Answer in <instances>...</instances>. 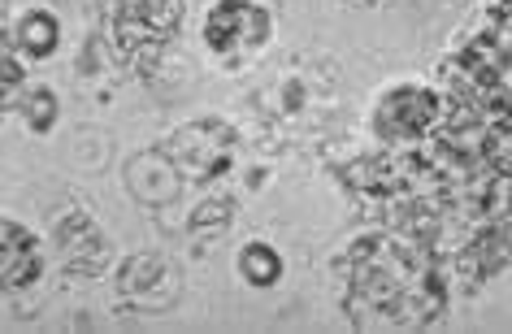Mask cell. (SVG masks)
I'll return each instance as SVG.
<instances>
[{
	"label": "cell",
	"mask_w": 512,
	"mask_h": 334,
	"mask_svg": "<svg viewBox=\"0 0 512 334\" xmlns=\"http://www.w3.org/2000/svg\"><path fill=\"white\" fill-rule=\"evenodd\" d=\"M165 157L178 165L183 178H222L230 170V161H235V131L217 118L191 122L170 135Z\"/></svg>",
	"instance_id": "obj_1"
},
{
	"label": "cell",
	"mask_w": 512,
	"mask_h": 334,
	"mask_svg": "<svg viewBox=\"0 0 512 334\" xmlns=\"http://www.w3.org/2000/svg\"><path fill=\"white\" fill-rule=\"evenodd\" d=\"M443 118V100L426 92V87H400L378 105L374 113V131L387 139V144H408V139L430 135Z\"/></svg>",
	"instance_id": "obj_2"
},
{
	"label": "cell",
	"mask_w": 512,
	"mask_h": 334,
	"mask_svg": "<svg viewBox=\"0 0 512 334\" xmlns=\"http://www.w3.org/2000/svg\"><path fill=\"white\" fill-rule=\"evenodd\" d=\"M204 40L217 53H239V48H261L270 40V14L248 0H217L209 22H204Z\"/></svg>",
	"instance_id": "obj_3"
},
{
	"label": "cell",
	"mask_w": 512,
	"mask_h": 334,
	"mask_svg": "<svg viewBox=\"0 0 512 334\" xmlns=\"http://www.w3.org/2000/svg\"><path fill=\"white\" fill-rule=\"evenodd\" d=\"M118 291L135 308L161 313V308H170L178 300V269L170 261H161V256H152V252H139V256H131V261L122 265Z\"/></svg>",
	"instance_id": "obj_4"
},
{
	"label": "cell",
	"mask_w": 512,
	"mask_h": 334,
	"mask_svg": "<svg viewBox=\"0 0 512 334\" xmlns=\"http://www.w3.org/2000/svg\"><path fill=\"white\" fill-rule=\"evenodd\" d=\"M57 239H61V261H66V269H74V274H96L109 256L105 235L92 226L87 213H70L66 222H57Z\"/></svg>",
	"instance_id": "obj_5"
},
{
	"label": "cell",
	"mask_w": 512,
	"mask_h": 334,
	"mask_svg": "<svg viewBox=\"0 0 512 334\" xmlns=\"http://www.w3.org/2000/svg\"><path fill=\"white\" fill-rule=\"evenodd\" d=\"M126 187L144 204H165L178 191V165L165 152H144V157H135L126 165Z\"/></svg>",
	"instance_id": "obj_6"
},
{
	"label": "cell",
	"mask_w": 512,
	"mask_h": 334,
	"mask_svg": "<svg viewBox=\"0 0 512 334\" xmlns=\"http://www.w3.org/2000/svg\"><path fill=\"white\" fill-rule=\"evenodd\" d=\"M5 287H22V282L40 278V243L31 230L5 222Z\"/></svg>",
	"instance_id": "obj_7"
},
{
	"label": "cell",
	"mask_w": 512,
	"mask_h": 334,
	"mask_svg": "<svg viewBox=\"0 0 512 334\" xmlns=\"http://www.w3.org/2000/svg\"><path fill=\"white\" fill-rule=\"evenodd\" d=\"M239 269L252 287H274V282L283 278V261H278V252L265 248V243H248V248L239 252Z\"/></svg>",
	"instance_id": "obj_8"
},
{
	"label": "cell",
	"mask_w": 512,
	"mask_h": 334,
	"mask_svg": "<svg viewBox=\"0 0 512 334\" xmlns=\"http://www.w3.org/2000/svg\"><path fill=\"white\" fill-rule=\"evenodd\" d=\"M57 35H61V27H57V18L53 14H40V9H35V14H27L22 18V48H27L31 57H48L57 48Z\"/></svg>",
	"instance_id": "obj_9"
},
{
	"label": "cell",
	"mask_w": 512,
	"mask_h": 334,
	"mask_svg": "<svg viewBox=\"0 0 512 334\" xmlns=\"http://www.w3.org/2000/svg\"><path fill=\"white\" fill-rule=\"evenodd\" d=\"M482 157H486V165H491L495 174L512 178V122H499V126H491V131H486Z\"/></svg>",
	"instance_id": "obj_10"
},
{
	"label": "cell",
	"mask_w": 512,
	"mask_h": 334,
	"mask_svg": "<svg viewBox=\"0 0 512 334\" xmlns=\"http://www.w3.org/2000/svg\"><path fill=\"white\" fill-rule=\"evenodd\" d=\"M230 217H235V204H230L226 196H213L196 204V213H191V230H200V235H217V230L230 226Z\"/></svg>",
	"instance_id": "obj_11"
},
{
	"label": "cell",
	"mask_w": 512,
	"mask_h": 334,
	"mask_svg": "<svg viewBox=\"0 0 512 334\" xmlns=\"http://www.w3.org/2000/svg\"><path fill=\"white\" fill-rule=\"evenodd\" d=\"M27 122H31V131H53V122H57V96L48 92V87H31L27 92Z\"/></svg>",
	"instance_id": "obj_12"
},
{
	"label": "cell",
	"mask_w": 512,
	"mask_h": 334,
	"mask_svg": "<svg viewBox=\"0 0 512 334\" xmlns=\"http://www.w3.org/2000/svg\"><path fill=\"white\" fill-rule=\"evenodd\" d=\"M18 87V61H14V53H5V96Z\"/></svg>",
	"instance_id": "obj_13"
},
{
	"label": "cell",
	"mask_w": 512,
	"mask_h": 334,
	"mask_svg": "<svg viewBox=\"0 0 512 334\" xmlns=\"http://www.w3.org/2000/svg\"><path fill=\"white\" fill-rule=\"evenodd\" d=\"M495 9H504V14H512V0H495Z\"/></svg>",
	"instance_id": "obj_14"
}]
</instances>
